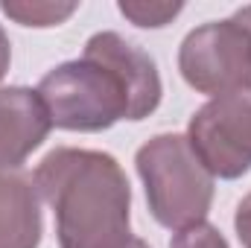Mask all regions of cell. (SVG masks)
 Returning a JSON list of instances; mask_svg holds the SVG:
<instances>
[{
  "label": "cell",
  "instance_id": "cell-1",
  "mask_svg": "<svg viewBox=\"0 0 251 248\" xmlns=\"http://www.w3.org/2000/svg\"><path fill=\"white\" fill-rule=\"evenodd\" d=\"M32 181L53 210L59 248H120L131 237V187L114 155L56 146Z\"/></svg>",
  "mask_w": 251,
  "mask_h": 248
},
{
  "label": "cell",
  "instance_id": "cell-2",
  "mask_svg": "<svg viewBox=\"0 0 251 248\" xmlns=\"http://www.w3.org/2000/svg\"><path fill=\"white\" fill-rule=\"evenodd\" d=\"M134 167L158 225L181 231L204 222L213 204V175L190 149L187 134L164 131L149 137L137 149Z\"/></svg>",
  "mask_w": 251,
  "mask_h": 248
},
{
  "label": "cell",
  "instance_id": "cell-3",
  "mask_svg": "<svg viewBox=\"0 0 251 248\" xmlns=\"http://www.w3.org/2000/svg\"><path fill=\"white\" fill-rule=\"evenodd\" d=\"M35 91L50 123L62 131L91 134L105 131L120 120H131L128 88L108 64L94 56L56 64Z\"/></svg>",
  "mask_w": 251,
  "mask_h": 248
},
{
  "label": "cell",
  "instance_id": "cell-4",
  "mask_svg": "<svg viewBox=\"0 0 251 248\" xmlns=\"http://www.w3.org/2000/svg\"><path fill=\"white\" fill-rule=\"evenodd\" d=\"M178 73L210 99L251 85V6L190 29L178 47Z\"/></svg>",
  "mask_w": 251,
  "mask_h": 248
},
{
  "label": "cell",
  "instance_id": "cell-5",
  "mask_svg": "<svg viewBox=\"0 0 251 248\" xmlns=\"http://www.w3.org/2000/svg\"><path fill=\"white\" fill-rule=\"evenodd\" d=\"M187 143L213 178H243L251 170V85L207 99L190 117Z\"/></svg>",
  "mask_w": 251,
  "mask_h": 248
},
{
  "label": "cell",
  "instance_id": "cell-6",
  "mask_svg": "<svg viewBox=\"0 0 251 248\" xmlns=\"http://www.w3.org/2000/svg\"><path fill=\"white\" fill-rule=\"evenodd\" d=\"M82 56H94V59L105 62L123 79V85L128 88V97H131V123H140L158 111L161 97H164L158 64L134 41L123 38L120 32L105 29V32H97L85 41Z\"/></svg>",
  "mask_w": 251,
  "mask_h": 248
},
{
  "label": "cell",
  "instance_id": "cell-7",
  "mask_svg": "<svg viewBox=\"0 0 251 248\" xmlns=\"http://www.w3.org/2000/svg\"><path fill=\"white\" fill-rule=\"evenodd\" d=\"M50 128V114L35 88H0V173L21 170V164L41 149Z\"/></svg>",
  "mask_w": 251,
  "mask_h": 248
},
{
  "label": "cell",
  "instance_id": "cell-8",
  "mask_svg": "<svg viewBox=\"0 0 251 248\" xmlns=\"http://www.w3.org/2000/svg\"><path fill=\"white\" fill-rule=\"evenodd\" d=\"M44 234L41 196L32 175L21 170L0 173V248H38Z\"/></svg>",
  "mask_w": 251,
  "mask_h": 248
},
{
  "label": "cell",
  "instance_id": "cell-9",
  "mask_svg": "<svg viewBox=\"0 0 251 248\" xmlns=\"http://www.w3.org/2000/svg\"><path fill=\"white\" fill-rule=\"evenodd\" d=\"M79 9V3H38V0H3L0 12L6 18H12L21 26H35V29H47V26H59L64 24L73 12Z\"/></svg>",
  "mask_w": 251,
  "mask_h": 248
},
{
  "label": "cell",
  "instance_id": "cell-10",
  "mask_svg": "<svg viewBox=\"0 0 251 248\" xmlns=\"http://www.w3.org/2000/svg\"><path fill=\"white\" fill-rule=\"evenodd\" d=\"M120 15L128 18L140 29H161L167 26L176 15L184 12V3H146V0H120L117 3Z\"/></svg>",
  "mask_w": 251,
  "mask_h": 248
},
{
  "label": "cell",
  "instance_id": "cell-11",
  "mask_svg": "<svg viewBox=\"0 0 251 248\" xmlns=\"http://www.w3.org/2000/svg\"><path fill=\"white\" fill-rule=\"evenodd\" d=\"M170 248H228V240L222 231L210 222H196L190 228H181L173 234Z\"/></svg>",
  "mask_w": 251,
  "mask_h": 248
},
{
  "label": "cell",
  "instance_id": "cell-12",
  "mask_svg": "<svg viewBox=\"0 0 251 248\" xmlns=\"http://www.w3.org/2000/svg\"><path fill=\"white\" fill-rule=\"evenodd\" d=\"M234 231H237L240 246L251 248V193L237 204V213H234Z\"/></svg>",
  "mask_w": 251,
  "mask_h": 248
},
{
  "label": "cell",
  "instance_id": "cell-13",
  "mask_svg": "<svg viewBox=\"0 0 251 248\" xmlns=\"http://www.w3.org/2000/svg\"><path fill=\"white\" fill-rule=\"evenodd\" d=\"M9 62H12V47H9L6 29L0 26V82H3V76H6V70H9Z\"/></svg>",
  "mask_w": 251,
  "mask_h": 248
},
{
  "label": "cell",
  "instance_id": "cell-14",
  "mask_svg": "<svg viewBox=\"0 0 251 248\" xmlns=\"http://www.w3.org/2000/svg\"><path fill=\"white\" fill-rule=\"evenodd\" d=\"M120 248H149V243H143L140 237H128V240H126Z\"/></svg>",
  "mask_w": 251,
  "mask_h": 248
}]
</instances>
